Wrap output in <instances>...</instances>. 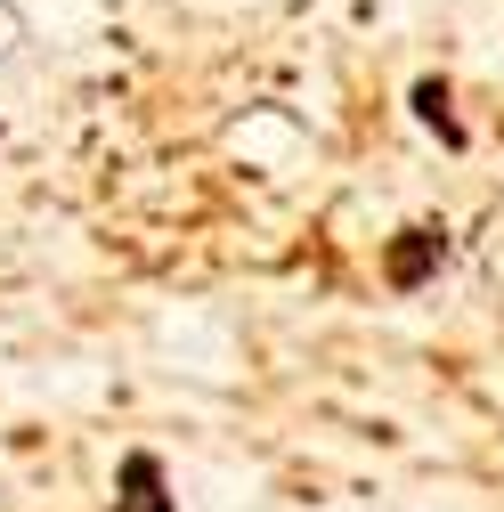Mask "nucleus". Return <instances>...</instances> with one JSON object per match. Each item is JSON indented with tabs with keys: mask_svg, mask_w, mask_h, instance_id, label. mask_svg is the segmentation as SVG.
Returning a JSON list of instances; mask_svg holds the SVG:
<instances>
[{
	"mask_svg": "<svg viewBox=\"0 0 504 512\" xmlns=\"http://www.w3.org/2000/svg\"><path fill=\"white\" fill-rule=\"evenodd\" d=\"M114 512H171L163 464L147 456V447H131V456H122V504H114Z\"/></svg>",
	"mask_w": 504,
	"mask_h": 512,
	"instance_id": "f257e3e1",
	"label": "nucleus"
},
{
	"mask_svg": "<svg viewBox=\"0 0 504 512\" xmlns=\"http://www.w3.org/2000/svg\"><path fill=\"white\" fill-rule=\"evenodd\" d=\"M439 252H448L439 228H407V244H391V285H423L439 269Z\"/></svg>",
	"mask_w": 504,
	"mask_h": 512,
	"instance_id": "f03ea898",
	"label": "nucleus"
},
{
	"mask_svg": "<svg viewBox=\"0 0 504 512\" xmlns=\"http://www.w3.org/2000/svg\"><path fill=\"white\" fill-rule=\"evenodd\" d=\"M415 114L431 122V131H448V139H456V122H448V90H439V82H423V90H415Z\"/></svg>",
	"mask_w": 504,
	"mask_h": 512,
	"instance_id": "7ed1b4c3",
	"label": "nucleus"
}]
</instances>
